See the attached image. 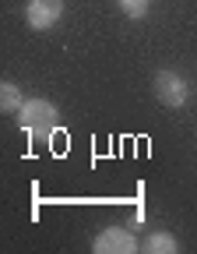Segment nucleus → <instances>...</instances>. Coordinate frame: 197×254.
Returning a JSON list of instances; mask_svg holds the SVG:
<instances>
[{"instance_id": "nucleus-1", "label": "nucleus", "mask_w": 197, "mask_h": 254, "mask_svg": "<svg viewBox=\"0 0 197 254\" xmlns=\"http://www.w3.org/2000/svg\"><path fill=\"white\" fill-rule=\"evenodd\" d=\"M18 124H21V131L28 138L46 141V138H53V131L60 127V113H56V106L49 99H28L21 106V113H18Z\"/></svg>"}, {"instance_id": "nucleus-4", "label": "nucleus", "mask_w": 197, "mask_h": 254, "mask_svg": "<svg viewBox=\"0 0 197 254\" xmlns=\"http://www.w3.org/2000/svg\"><path fill=\"white\" fill-rule=\"evenodd\" d=\"M63 18V0H28L25 4V21L32 32H46Z\"/></svg>"}, {"instance_id": "nucleus-7", "label": "nucleus", "mask_w": 197, "mask_h": 254, "mask_svg": "<svg viewBox=\"0 0 197 254\" xmlns=\"http://www.w3.org/2000/svg\"><path fill=\"white\" fill-rule=\"evenodd\" d=\"M116 4H120V11L127 18H145L148 7H151V0H116Z\"/></svg>"}, {"instance_id": "nucleus-3", "label": "nucleus", "mask_w": 197, "mask_h": 254, "mask_svg": "<svg viewBox=\"0 0 197 254\" xmlns=\"http://www.w3.org/2000/svg\"><path fill=\"white\" fill-rule=\"evenodd\" d=\"M92 251H95V254H134V251H141V244L134 240V233H130V230L109 226V230H102V233L92 240Z\"/></svg>"}, {"instance_id": "nucleus-2", "label": "nucleus", "mask_w": 197, "mask_h": 254, "mask_svg": "<svg viewBox=\"0 0 197 254\" xmlns=\"http://www.w3.org/2000/svg\"><path fill=\"white\" fill-rule=\"evenodd\" d=\"M155 95H158L162 106L180 110V106L190 99V85H187V78L176 74V71H158V74H155Z\"/></svg>"}, {"instance_id": "nucleus-6", "label": "nucleus", "mask_w": 197, "mask_h": 254, "mask_svg": "<svg viewBox=\"0 0 197 254\" xmlns=\"http://www.w3.org/2000/svg\"><path fill=\"white\" fill-rule=\"evenodd\" d=\"M145 251H148V254H176L180 244H176L173 233H151V237L145 240Z\"/></svg>"}, {"instance_id": "nucleus-5", "label": "nucleus", "mask_w": 197, "mask_h": 254, "mask_svg": "<svg viewBox=\"0 0 197 254\" xmlns=\"http://www.w3.org/2000/svg\"><path fill=\"white\" fill-rule=\"evenodd\" d=\"M25 103H28V99L21 95V88H18L14 81H4V85H0V110H4V113H21Z\"/></svg>"}]
</instances>
